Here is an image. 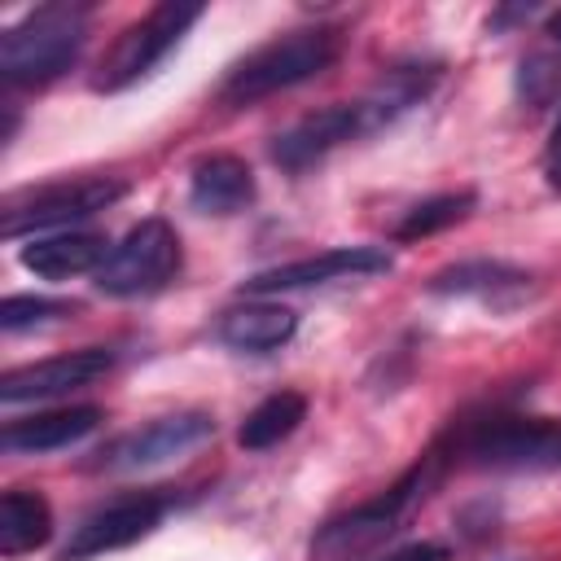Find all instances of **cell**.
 I'll use <instances>...</instances> for the list:
<instances>
[{"label": "cell", "mask_w": 561, "mask_h": 561, "mask_svg": "<svg viewBox=\"0 0 561 561\" xmlns=\"http://www.w3.org/2000/svg\"><path fill=\"white\" fill-rule=\"evenodd\" d=\"M434 83H438V66L434 61L394 66L368 96H359V101H333L324 110L302 114L285 131H276L272 145H267V153H272V162L280 171H294L298 175V171L324 162L333 149L390 127L399 114H408L412 105H421Z\"/></svg>", "instance_id": "cell-1"}, {"label": "cell", "mask_w": 561, "mask_h": 561, "mask_svg": "<svg viewBox=\"0 0 561 561\" xmlns=\"http://www.w3.org/2000/svg\"><path fill=\"white\" fill-rule=\"evenodd\" d=\"M447 465H451V447H447V438H438V443H434L399 482H390L381 495H373V500H364V504H355V508L329 517V522L316 530V539H311V557H316V561H364L368 552H377V548L403 526V517L438 486V478H443Z\"/></svg>", "instance_id": "cell-2"}, {"label": "cell", "mask_w": 561, "mask_h": 561, "mask_svg": "<svg viewBox=\"0 0 561 561\" xmlns=\"http://www.w3.org/2000/svg\"><path fill=\"white\" fill-rule=\"evenodd\" d=\"M88 4H39L0 35V79L9 88H44L61 79L88 44Z\"/></svg>", "instance_id": "cell-3"}, {"label": "cell", "mask_w": 561, "mask_h": 561, "mask_svg": "<svg viewBox=\"0 0 561 561\" xmlns=\"http://www.w3.org/2000/svg\"><path fill=\"white\" fill-rule=\"evenodd\" d=\"M447 447H451V460L460 456L473 469L552 473L561 469V416L491 412L478 421H460L447 434Z\"/></svg>", "instance_id": "cell-4"}, {"label": "cell", "mask_w": 561, "mask_h": 561, "mask_svg": "<svg viewBox=\"0 0 561 561\" xmlns=\"http://www.w3.org/2000/svg\"><path fill=\"white\" fill-rule=\"evenodd\" d=\"M342 53V31L337 26H298L285 31L276 39H267L263 48H254L245 61H237L228 70V79L219 83V101L241 110L254 105L263 96H276L285 88H298L316 75H324Z\"/></svg>", "instance_id": "cell-5"}, {"label": "cell", "mask_w": 561, "mask_h": 561, "mask_svg": "<svg viewBox=\"0 0 561 561\" xmlns=\"http://www.w3.org/2000/svg\"><path fill=\"white\" fill-rule=\"evenodd\" d=\"M206 13V4H184V0H162L153 4L145 18L127 22L114 44L101 53L96 70H92V92H123L131 83H140L180 39L184 31Z\"/></svg>", "instance_id": "cell-6"}, {"label": "cell", "mask_w": 561, "mask_h": 561, "mask_svg": "<svg viewBox=\"0 0 561 561\" xmlns=\"http://www.w3.org/2000/svg\"><path fill=\"white\" fill-rule=\"evenodd\" d=\"M123 197H127V180H118V175H79V180L39 184V188H26V193L4 202L0 232H4V241H22L26 232L70 228L79 219L110 210Z\"/></svg>", "instance_id": "cell-7"}, {"label": "cell", "mask_w": 561, "mask_h": 561, "mask_svg": "<svg viewBox=\"0 0 561 561\" xmlns=\"http://www.w3.org/2000/svg\"><path fill=\"white\" fill-rule=\"evenodd\" d=\"M180 263H184L180 232L153 215V219H140L136 228H127L123 241H114L110 259L96 267L92 280L110 298H149L180 276Z\"/></svg>", "instance_id": "cell-8"}, {"label": "cell", "mask_w": 561, "mask_h": 561, "mask_svg": "<svg viewBox=\"0 0 561 561\" xmlns=\"http://www.w3.org/2000/svg\"><path fill=\"white\" fill-rule=\"evenodd\" d=\"M171 508H175V491H171V486H149V491L114 495V500L96 504L92 513H83V517L75 522V530L66 535L57 561H92V557L131 548V543L145 539Z\"/></svg>", "instance_id": "cell-9"}, {"label": "cell", "mask_w": 561, "mask_h": 561, "mask_svg": "<svg viewBox=\"0 0 561 561\" xmlns=\"http://www.w3.org/2000/svg\"><path fill=\"white\" fill-rule=\"evenodd\" d=\"M215 434V416L202 412V408H188V412H171V416H158L131 434H118L114 443H105L88 469L96 473H131V469H149V465H162L171 456H184L193 447H202L206 438Z\"/></svg>", "instance_id": "cell-10"}, {"label": "cell", "mask_w": 561, "mask_h": 561, "mask_svg": "<svg viewBox=\"0 0 561 561\" xmlns=\"http://www.w3.org/2000/svg\"><path fill=\"white\" fill-rule=\"evenodd\" d=\"M390 267H394V254L386 245H333V250L254 272L250 280H241V294L267 298V294H285V289H316V285H333V280L377 276V272H390Z\"/></svg>", "instance_id": "cell-11"}, {"label": "cell", "mask_w": 561, "mask_h": 561, "mask_svg": "<svg viewBox=\"0 0 561 561\" xmlns=\"http://www.w3.org/2000/svg\"><path fill=\"white\" fill-rule=\"evenodd\" d=\"M114 368V351L110 346H83V351H66L39 364H22L9 368L0 377V403H39V399H61L75 394L92 381H101Z\"/></svg>", "instance_id": "cell-12"}, {"label": "cell", "mask_w": 561, "mask_h": 561, "mask_svg": "<svg viewBox=\"0 0 561 561\" xmlns=\"http://www.w3.org/2000/svg\"><path fill=\"white\" fill-rule=\"evenodd\" d=\"M425 289L438 298H478L486 307H513L530 294V272L500 263V259H460V263L438 267L425 280Z\"/></svg>", "instance_id": "cell-13"}, {"label": "cell", "mask_w": 561, "mask_h": 561, "mask_svg": "<svg viewBox=\"0 0 561 561\" xmlns=\"http://www.w3.org/2000/svg\"><path fill=\"white\" fill-rule=\"evenodd\" d=\"M294 333H298V316L272 298H245L237 307H224L215 320V337L241 355H272L289 346Z\"/></svg>", "instance_id": "cell-14"}, {"label": "cell", "mask_w": 561, "mask_h": 561, "mask_svg": "<svg viewBox=\"0 0 561 561\" xmlns=\"http://www.w3.org/2000/svg\"><path fill=\"white\" fill-rule=\"evenodd\" d=\"M105 421V412L96 403H75V408H53V412H35L22 421H9L0 430V447L9 456H39V451H61L70 443H83L96 425Z\"/></svg>", "instance_id": "cell-15"}, {"label": "cell", "mask_w": 561, "mask_h": 561, "mask_svg": "<svg viewBox=\"0 0 561 561\" xmlns=\"http://www.w3.org/2000/svg\"><path fill=\"white\" fill-rule=\"evenodd\" d=\"M254 193V171L237 153H202L188 167V206L202 215H241Z\"/></svg>", "instance_id": "cell-16"}, {"label": "cell", "mask_w": 561, "mask_h": 561, "mask_svg": "<svg viewBox=\"0 0 561 561\" xmlns=\"http://www.w3.org/2000/svg\"><path fill=\"white\" fill-rule=\"evenodd\" d=\"M110 237L105 232H53V237H35L18 250L22 267L44 276V280H66V276H83L110 259Z\"/></svg>", "instance_id": "cell-17"}, {"label": "cell", "mask_w": 561, "mask_h": 561, "mask_svg": "<svg viewBox=\"0 0 561 561\" xmlns=\"http://www.w3.org/2000/svg\"><path fill=\"white\" fill-rule=\"evenodd\" d=\"M53 539V508L39 491H4L0 500V552L22 557Z\"/></svg>", "instance_id": "cell-18"}, {"label": "cell", "mask_w": 561, "mask_h": 561, "mask_svg": "<svg viewBox=\"0 0 561 561\" xmlns=\"http://www.w3.org/2000/svg\"><path fill=\"white\" fill-rule=\"evenodd\" d=\"M302 421H307V394L302 390H276L259 408L245 412V421L237 430V443L245 451H267V447L285 443Z\"/></svg>", "instance_id": "cell-19"}, {"label": "cell", "mask_w": 561, "mask_h": 561, "mask_svg": "<svg viewBox=\"0 0 561 561\" xmlns=\"http://www.w3.org/2000/svg\"><path fill=\"white\" fill-rule=\"evenodd\" d=\"M473 206H478V193H473V188L434 193V197L416 202V206L394 224V241H421V237H434V232H443V228L460 224Z\"/></svg>", "instance_id": "cell-20"}, {"label": "cell", "mask_w": 561, "mask_h": 561, "mask_svg": "<svg viewBox=\"0 0 561 561\" xmlns=\"http://www.w3.org/2000/svg\"><path fill=\"white\" fill-rule=\"evenodd\" d=\"M75 316V302L66 298H35V294H9L0 307V329L4 333H26V329H44Z\"/></svg>", "instance_id": "cell-21"}, {"label": "cell", "mask_w": 561, "mask_h": 561, "mask_svg": "<svg viewBox=\"0 0 561 561\" xmlns=\"http://www.w3.org/2000/svg\"><path fill=\"white\" fill-rule=\"evenodd\" d=\"M381 561H451V548L438 543V539H412V543L386 552Z\"/></svg>", "instance_id": "cell-22"}, {"label": "cell", "mask_w": 561, "mask_h": 561, "mask_svg": "<svg viewBox=\"0 0 561 561\" xmlns=\"http://www.w3.org/2000/svg\"><path fill=\"white\" fill-rule=\"evenodd\" d=\"M548 158L561 162V114H557V123H552V131H548Z\"/></svg>", "instance_id": "cell-23"}, {"label": "cell", "mask_w": 561, "mask_h": 561, "mask_svg": "<svg viewBox=\"0 0 561 561\" xmlns=\"http://www.w3.org/2000/svg\"><path fill=\"white\" fill-rule=\"evenodd\" d=\"M543 31H548V35H552V39L561 44V9H552V13H548V22H543Z\"/></svg>", "instance_id": "cell-24"}, {"label": "cell", "mask_w": 561, "mask_h": 561, "mask_svg": "<svg viewBox=\"0 0 561 561\" xmlns=\"http://www.w3.org/2000/svg\"><path fill=\"white\" fill-rule=\"evenodd\" d=\"M548 184L561 193V162H552V167H548Z\"/></svg>", "instance_id": "cell-25"}]
</instances>
